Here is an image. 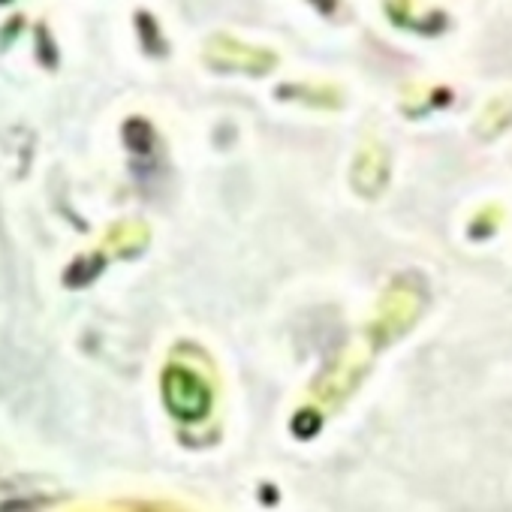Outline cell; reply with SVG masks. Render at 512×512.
<instances>
[{"label":"cell","instance_id":"obj_1","mask_svg":"<svg viewBox=\"0 0 512 512\" xmlns=\"http://www.w3.org/2000/svg\"><path fill=\"white\" fill-rule=\"evenodd\" d=\"M166 398H169V407L178 416H187V419L202 416L205 407H208V392L202 389V383L193 374H184V371H172L169 374V380H166Z\"/></svg>","mask_w":512,"mask_h":512}]
</instances>
